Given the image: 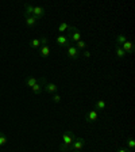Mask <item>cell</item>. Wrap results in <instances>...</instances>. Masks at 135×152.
<instances>
[{"mask_svg":"<svg viewBox=\"0 0 135 152\" xmlns=\"http://www.w3.org/2000/svg\"><path fill=\"white\" fill-rule=\"evenodd\" d=\"M76 134L73 133V130L68 129L65 130V132L62 133V144H60V147H58V149H60L61 152H68V151H72V148H70V145H72V142L74 141L76 139Z\"/></svg>","mask_w":135,"mask_h":152,"instance_id":"obj_1","label":"cell"},{"mask_svg":"<svg viewBox=\"0 0 135 152\" xmlns=\"http://www.w3.org/2000/svg\"><path fill=\"white\" fill-rule=\"evenodd\" d=\"M66 37H68V39H69L70 45H73V44H76V42H79L80 39H81V33H80V30L74 26L72 31H68Z\"/></svg>","mask_w":135,"mask_h":152,"instance_id":"obj_2","label":"cell"},{"mask_svg":"<svg viewBox=\"0 0 135 152\" xmlns=\"http://www.w3.org/2000/svg\"><path fill=\"white\" fill-rule=\"evenodd\" d=\"M66 54H68V57L72 58V60H77L82 53H81V50H79V49L74 46V45H69V46L66 48Z\"/></svg>","mask_w":135,"mask_h":152,"instance_id":"obj_3","label":"cell"},{"mask_svg":"<svg viewBox=\"0 0 135 152\" xmlns=\"http://www.w3.org/2000/svg\"><path fill=\"white\" fill-rule=\"evenodd\" d=\"M45 83H46V79H45V77H41V79H38L37 84H35V86H32V87H31L32 92H34L35 95L41 94V92L43 91V86H45Z\"/></svg>","mask_w":135,"mask_h":152,"instance_id":"obj_4","label":"cell"},{"mask_svg":"<svg viewBox=\"0 0 135 152\" xmlns=\"http://www.w3.org/2000/svg\"><path fill=\"white\" fill-rule=\"evenodd\" d=\"M56 42H57V45H58V46L65 48V49L70 45V42H69V39H68V37H66V35H62V34H60L58 37L56 38Z\"/></svg>","mask_w":135,"mask_h":152,"instance_id":"obj_5","label":"cell"},{"mask_svg":"<svg viewBox=\"0 0 135 152\" xmlns=\"http://www.w3.org/2000/svg\"><path fill=\"white\" fill-rule=\"evenodd\" d=\"M85 145V140L82 139V137H76L74 141L72 142V145H70V148H72V151H74V149H80L81 151V148Z\"/></svg>","mask_w":135,"mask_h":152,"instance_id":"obj_6","label":"cell"},{"mask_svg":"<svg viewBox=\"0 0 135 152\" xmlns=\"http://www.w3.org/2000/svg\"><path fill=\"white\" fill-rule=\"evenodd\" d=\"M97 111L96 110H89L88 113L85 114V121L88 124H92V122H96L97 121Z\"/></svg>","mask_w":135,"mask_h":152,"instance_id":"obj_7","label":"cell"},{"mask_svg":"<svg viewBox=\"0 0 135 152\" xmlns=\"http://www.w3.org/2000/svg\"><path fill=\"white\" fill-rule=\"evenodd\" d=\"M51 53V48L49 44L46 45H42V46H39V56L43 57V58H46V57H49Z\"/></svg>","mask_w":135,"mask_h":152,"instance_id":"obj_8","label":"cell"},{"mask_svg":"<svg viewBox=\"0 0 135 152\" xmlns=\"http://www.w3.org/2000/svg\"><path fill=\"white\" fill-rule=\"evenodd\" d=\"M43 91H46L47 94H54V92L58 91V87H57V84H54V83H45Z\"/></svg>","mask_w":135,"mask_h":152,"instance_id":"obj_9","label":"cell"},{"mask_svg":"<svg viewBox=\"0 0 135 152\" xmlns=\"http://www.w3.org/2000/svg\"><path fill=\"white\" fill-rule=\"evenodd\" d=\"M32 15L39 20V19L45 15V8L43 7H34V10H32Z\"/></svg>","mask_w":135,"mask_h":152,"instance_id":"obj_10","label":"cell"},{"mask_svg":"<svg viewBox=\"0 0 135 152\" xmlns=\"http://www.w3.org/2000/svg\"><path fill=\"white\" fill-rule=\"evenodd\" d=\"M73 27H74V26H70V25H68V23H66V22H61V23H60V26H58V33L72 31V30H73Z\"/></svg>","mask_w":135,"mask_h":152,"instance_id":"obj_11","label":"cell"},{"mask_svg":"<svg viewBox=\"0 0 135 152\" xmlns=\"http://www.w3.org/2000/svg\"><path fill=\"white\" fill-rule=\"evenodd\" d=\"M122 49H123L124 52H126V54L132 53V52H134V45H132V42H131V41H126L124 44L122 45Z\"/></svg>","mask_w":135,"mask_h":152,"instance_id":"obj_12","label":"cell"},{"mask_svg":"<svg viewBox=\"0 0 135 152\" xmlns=\"http://www.w3.org/2000/svg\"><path fill=\"white\" fill-rule=\"evenodd\" d=\"M127 41V38H126V35L123 34V33H119V34L115 37V42H116V46H122L124 42Z\"/></svg>","mask_w":135,"mask_h":152,"instance_id":"obj_13","label":"cell"},{"mask_svg":"<svg viewBox=\"0 0 135 152\" xmlns=\"http://www.w3.org/2000/svg\"><path fill=\"white\" fill-rule=\"evenodd\" d=\"M37 22H38V19L35 18L34 15L26 16V26H28V27H34V26L37 25Z\"/></svg>","mask_w":135,"mask_h":152,"instance_id":"obj_14","label":"cell"},{"mask_svg":"<svg viewBox=\"0 0 135 152\" xmlns=\"http://www.w3.org/2000/svg\"><path fill=\"white\" fill-rule=\"evenodd\" d=\"M105 101H103V99H99V101H96V103H95V109L93 110H96V111H101V110H104L105 109Z\"/></svg>","mask_w":135,"mask_h":152,"instance_id":"obj_15","label":"cell"},{"mask_svg":"<svg viewBox=\"0 0 135 152\" xmlns=\"http://www.w3.org/2000/svg\"><path fill=\"white\" fill-rule=\"evenodd\" d=\"M37 82H38V79H37V77H34V76H28L27 79H26V86L31 88L32 86H35V84H37Z\"/></svg>","mask_w":135,"mask_h":152,"instance_id":"obj_16","label":"cell"},{"mask_svg":"<svg viewBox=\"0 0 135 152\" xmlns=\"http://www.w3.org/2000/svg\"><path fill=\"white\" fill-rule=\"evenodd\" d=\"M25 16H31L32 15V10H34V6H31V4L26 3L25 4Z\"/></svg>","mask_w":135,"mask_h":152,"instance_id":"obj_17","label":"cell"},{"mask_svg":"<svg viewBox=\"0 0 135 152\" xmlns=\"http://www.w3.org/2000/svg\"><path fill=\"white\" fill-rule=\"evenodd\" d=\"M115 53H116V56L119 57V58H123V57H126V52L122 49V46H116V48H115Z\"/></svg>","mask_w":135,"mask_h":152,"instance_id":"obj_18","label":"cell"},{"mask_svg":"<svg viewBox=\"0 0 135 152\" xmlns=\"http://www.w3.org/2000/svg\"><path fill=\"white\" fill-rule=\"evenodd\" d=\"M74 46L77 48L79 50H84V49H87V46H88V45L85 44V41H82V39H80L79 42H76V44H74Z\"/></svg>","mask_w":135,"mask_h":152,"instance_id":"obj_19","label":"cell"},{"mask_svg":"<svg viewBox=\"0 0 135 152\" xmlns=\"http://www.w3.org/2000/svg\"><path fill=\"white\" fill-rule=\"evenodd\" d=\"M7 141H8L7 136L4 134V132H1V130H0V147H4L7 144Z\"/></svg>","mask_w":135,"mask_h":152,"instance_id":"obj_20","label":"cell"},{"mask_svg":"<svg viewBox=\"0 0 135 152\" xmlns=\"http://www.w3.org/2000/svg\"><path fill=\"white\" fill-rule=\"evenodd\" d=\"M39 46H41V39H39V38H34V39L30 42V48H32V49L39 48Z\"/></svg>","mask_w":135,"mask_h":152,"instance_id":"obj_21","label":"cell"},{"mask_svg":"<svg viewBox=\"0 0 135 152\" xmlns=\"http://www.w3.org/2000/svg\"><path fill=\"white\" fill-rule=\"evenodd\" d=\"M126 147H129L130 149H132L135 147V140L132 139V137H129L127 139V141H126Z\"/></svg>","mask_w":135,"mask_h":152,"instance_id":"obj_22","label":"cell"},{"mask_svg":"<svg viewBox=\"0 0 135 152\" xmlns=\"http://www.w3.org/2000/svg\"><path fill=\"white\" fill-rule=\"evenodd\" d=\"M61 99H62V96H61V95H58V94H56V95L53 96V102H56V103L61 102Z\"/></svg>","mask_w":135,"mask_h":152,"instance_id":"obj_23","label":"cell"},{"mask_svg":"<svg viewBox=\"0 0 135 152\" xmlns=\"http://www.w3.org/2000/svg\"><path fill=\"white\" fill-rule=\"evenodd\" d=\"M39 39H41V46H42V45H46L47 44V38L46 37H42V38H39Z\"/></svg>","mask_w":135,"mask_h":152,"instance_id":"obj_24","label":"cell"},{"mask_svg":"<svg viewBox=\"0 0 135 152\" xmlns=\"http://www.w3.org/2000/svg\"><path fill=\"white\" fill-rule=\"evenodd\" d=\"M118 152H131V149H127V147H124V148H122V149H119Z\"/></svg>","mask_w":135,"mask_h":152,"instance_id":"obj_25","label":"cell"},{"mask_svg":"<svg viewBox=\"0 0 135 152\" xmlns=\"http://www.w3.org/2000/svg\"><path fill=\"white\" fill-rule=\"evenodd\" d=\"M84 56L87 57V58H89V57H91V53H89L88 50H84Z\"/></svg>","mask_w":135,"mask_h":152,"instance_id":"obj_26","label":"cell"},{"mask_svg":"<svg viewBox=\"0 0 135 152\" xmlns=\"http://www.w3.org/2000/svg\"><path fill=\"white\" fill-rule=\"evenodd\" d=\"M72 152H81L80 149H74V151H72Z\"/></svg>","mask_w":135,"mask_h":152,"instance_id":"obj_27","label":"cell"}]
</instances>
